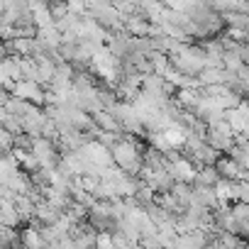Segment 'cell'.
I'll return each mask as SVG.
<instances>
[{
	"instance_id": "1",
	"label": "cell",
	"mask_w": 249,
	"mask_h": 249,
	"mask_svg": "<svg viewBox=\"0 0 249 249\" xmlns=\"http://www.w3.org/2000/svg\"><path fill=\"white\" fill-rule=\"evenodd\" d=\"M30 152L35 154V159L39 161V166L47 169V171H54L59 166V161H61V154L56 149V142L54 140H47V137H35Z\"/></svg>"
},
{
	"instance_id": "2",
	"label": "cell",
	"mask_w": 249,
	"mask_h": 249,
	"mask_svg": "<svg viewBox=\"0 0 249 249\" xmlns=\"http://www.w3.org/2000/svg\"><path fill=\"white\" fill-rule=\"evenodd\" d=\"M10 93L22 98V100H27V103H44L47 100V93H42L39 83H35V81H18L10 88Z\"/></svg>"
},
{
	"instance_id": "3",
	"label": "cell",
	"mask_w": 249,
	"mask_h": 249,
	"mask_svg": "<svg viewBox=\"0 0 249 249\" xmlns=\"http://www.w3.org/2000/svg\"><path fill=\"white\" fill-rule=\"evenodd\" d=\"M169 174L174 176V181H186V183H193V178H196V166H193L188 159L178 157V159L169 161Z\"/></svg>"
},
{
	"instance_id": "4",
	"label": "cell",
	"mask_w": 249,
	"mask_h": 249,
	"mask_svg": "<svg viewBox=\"0 0 249 249\" xmlns=\"http://www.w3.org/2000/svg\"><path fill=\"white\" fill-rule=\"evenodd\" d=\"M220 181H222V178H220V174H217L215 166H198V169H196V178H193V183H200V186H210V188H215Z\"/></svg>"
},
{
	"instance_id": "5",
	"label": "cell",
	"mask_w": 249,
	"mask_h": 249,
	"mask_svg": "<svg viewBox=\"0 0 249 249\" xmlns=\"http://www.w3.org/2000/svg\"><path fill=\"white\" fill-rule=\"evenodd\" d=\"M95 247H98V249H115V242H112V234H110V232H98V239H95Z\"/></svg>"
},
{
	"instance_id": "6",
	"label": "cell",
	"mask_w": 249,
	"mask_h": 249,
	"mask_svg": "<svg viewBox=\"0 0 249 249\" xmlns=\"http://www.w3.org/2000/svg\"><path fill=\"white\" fill-rule=\"evenodd\" d=\"M93 249H98V247H93Z\"/></svg>"
}]
</instances>
